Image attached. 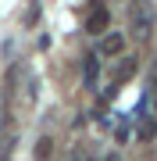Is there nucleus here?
I'll return each instance as SVG.
<instances>
[{"label": "nucleus", "mask_w": 157, "mask_h": 161, "mask_svg": "<svg viewBox=\"0 0 157 161\" xmlns=\"http://www.w3.org/2000/svg\"><path fill=\"white\" fill-rule=\"evenodd\" d=\"M107 25H111V11L100 4V0H93V11H89V18H86V32L100 36V32H107Z\"/></svg>", "instance_id": "obj_2"}, {"label": "nucleus", "mask_w": 157, "mask_h": 161, "mask_svg": "<svg viewBox=\"0 0 157 161\" xmlns=\"http://www.w3.org/2000/svg\"><path fill=\"white\" fill-rule=\"evenodd\" d=\"M50 150H54V143H50V136H43L39 143H36V161H47V158H50Z\"/></svg>", "instance_id": "obj_6"}, {"label": "nucleus", "mask_w": 157, "mask_h": 161, "mask_svg": "<svg viewBox=\"0 0 157 161\" xmlns=\"http://www.w3.org/2000/svg\"><path fill=\"white\" fill-rule=\"evenodd\" d=\"M104 161H122V158H118V154H107V158H104Z\"/></svg>", "instance_id": "obj_10"}, {"label": "nucleus", "mask_w": 157, "mask_h": 161, "mask_svg": "<svg viewBox=\"0 0 157 161\" xmlns=\"http://www.w3.org/2000/svg\"><path fill=\"white\" fill-rule=\"evenodd\" d=\"M132 68H136V61H125L122 68H118V82H122V79H128V75H132Z\"/></svg>", "instance_id": "obj_7"}, {"label": "nucleus", "mask_w": 157, "mask_h": 161, "mask_svg": "<svg viewBox=\"0 0 157 161\" xmlns=\"http://www.w3.org/2000/svg\"><path fill=\"white\" fill-rule=\"evenodd\" d=\"M150 97H154V108H157V72H154V93Z\"/></svg>", "instance_id": "obj_9"}, {"label": "nucleus", "mask_w": 157, "mask_h": 161, "mask_svg": "<svg viewBox=\"0 0 157 161\" xmlns=\"http://www.w3.org/2000/svg\"><path fill=\"white\" fill-rule=\"evenodd\" d=\"M82 82H86V90H97V82H100V54H86L82 58Z\"/></svg>", "instance_id": "obj_3"}, {"label": "nucleus", "mask_w": 157, "mask_h": 161, "mask_svg": "<svg viewBox=\"0 0 157 161\" xmlns=\"http://www.w3.org/2000/svg\"><path fill=\"white\" fill-rule=\"evenodd\" d=\"M118 140H122V143H125V140H128V118L122 122V125H118Z\"/></svg>", "instance_id": "obj_8"}, {"label": "nucleus", "mask_w": 157, "mask_h": 161, "mask_svg": "<svg viewBox=\"0 0 157 161\" xmlns=\"http://www.w3.org/2000/svg\"><path fill=\"white\" fill-rule=\"evenodd\" d=\"M122 50H125V36L107 32L104 40H100V54H104V58H114V54H122Z\"/></svg>", "instance_id": "obj_4"}, {"label": "nucleus", "mask_w": 157, "mask_h": 161, "mask_svg": "<svg viewBox=\"0 0 157 161\" xmlns=\"http://www.w3.org/2000/svg\"><path fill=\"white\" fill-rule=\"evenodd\" d=\"M136 122H139V140H143V143L157 136V118H154V115H146L143 108H139V118H136Z\"/></svg>", "instance_id": "obj_5"}, {"label": "nucleus", "mask_w": 157, "mask_h": 161, "mask_svg": "<svg viewBox=\"0 0 157 161\" xmlns=\"http://www.w3.org/2000/svg\"><path fill=\"white\" fill-rule=\"evenodd\" d=\"M128 22H132L136 40H150V36H154V22H157L154 4H150V0H136L132 11H128Z\"/></svg>", "instance_id": "obj_1"}]
</instances>
